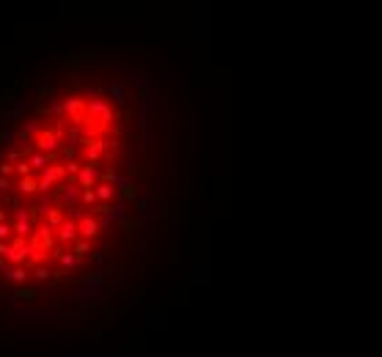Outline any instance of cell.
<instances>
[{"instance_id":"3","label":"cell","mask_w":382,"mask_h":357,"mask_svg":"<svg viewBox=\"0 0 382 357\" xmlns=\"http://www.w3.org/2000/svg\"><path fill=\"white\" fill-rule=\"evenodd\" d=\"M63 179H66V165H61V162H52L50 168L42 170V176H39V190H42L44 195H47L50 190L55 187V184H61Z\"/></svg>"},{"instance_id":"34","label":"cell","mask_w":382,"mask_h":357,"mask_svg":"<svg viewBox=\"0 0 382 357\" xmlns=\"http://www.w3.org/2000/svg\"><path fill=\"white\" fill-rule=\"evenodd\" d=\"M14 140V132H0V143H11Z\"/></svg>"},{"instance_id":"13","label":"cell","mask_w":382,"mask_h":357,"mask_svg":"<svg viewBox=\"0 0 382 357\" xmlns=\"http://www.w3.org/2000/svg\"><path fill=\"white\" fill-rule=\"evenodd\" d=\"M17 192H22V195H33V192H39V179H33V176L20 179V182H17Z\"/></svg>"},{"instance_id":"17","label":"cell","mask_w":382,"mask_h":357,"mask_svg":"<svg viewBox=\"0 0 382 357\" xmlns=\"http://www.w3.org/2000/svg\"><path fill=\"white\" fill-rule=\"evenodd\" d=\"M61 266H63V272H69V269H75L77 264H80V259H77L75 253H61Z\"/></svg>"},{"instance_id":"14","label":"cell","mask_w":382,"mask_h":357,"mask_svg":"<svg viewBox=\"0 0 382 357\" xmlns=\"http://www.w3.org/2000/svg\"><path fill=\"white\" fill-rule=\"evenodd\" d=\"M94 192H97V201H99V203H110L113 195H116L113 184H104V182H99L97 187H94Z\"/></svg>"},{"instance_id":"24","label":"cell","mask_w":382,"mask_h":357,"mask_svg":"<svg viewBox=\"0 0 382 357\" xmlns=\"http://www.w3.org/2000/svg\"><path fill=\"white\" fill-rule=\"evenodd\" d=\"M14 173H20V179H25V176L33 173V168H30L28 160H22V162H17V165H14Z\"/></svg>"},{"instance_id":"8","label":"cell","mask_w":382,"mask_h":357,"mask_svg":"<svg viewBox=\"0 0 382 357\" xmlns=\"http://www.w3.org/2000/svg\"><path fill=\"white\" fill-rule=\"evenodd\" d=\"M104 151H107V140H104V138L85 140V160H88V165H97V162L102 160Z\"/></svg>"},{"instance_id":"28","label":"cell","mask_w":382,"mask_h":357,"mask_svg":"<svg viewBox=\"0 0 382 357\" xmlns=\"http://www.w3.org/2000/svg\"><path fill=\"white\" fill-rule=\"evenodd\" d=\"M149 116V105H146V91H140V124H146Z\"/></svg>"},{"instance_id":"33","label":"cell","mask_w":382,"mask_h":357,"mask_svg":"<svg viewBox=\"0 0 382 357\" xmlns=\"http://www.w3.org/2000/svg\"><path fill=\"white\" fill-rule=\"evenodd\" d=\"M11 190V184H8V179L6 176H0V192H8Z\"/></svg>"},{"instance_id":"7","label":"cell","mask_w":382,"mask_h":357,"mask_svg":"<svg viewBox=\"0 0 382 357\" xmlns=\"http://www.w3.org/2000/svg\"><path fill=\"white\" fill-rule=\"evenodd\" d=\"M99 182H102V173H99L97 165H83V170L77 173V184L83 190H94Z\"/></svg>"},{"instance_id":"36","label":"cell","mask_w":382,"mask_h":357,"mask_svg":"<svg viewBox=\"0 0 382 357\" xmlns=\"http://www.w3.org/2000/svg\"><path fill=\"white\" fill-rule=\"evenodd\" d=\"M113 316H116V310H113V308H104V322H110Z\"/></svg>"},{"instance_id":"35","label":"cell","mask_w":382,"mask_h":357,"mask_svg":"<svg viewBox=\"0 0 382 357\" xmlns=\"http://www.w3.org/2000/svg\"><path fill=\"white\" fill-rule=\"evenodd\" d=\"M143 253H146V245H135V259H140Z\"/></svg>"},{"instance_id":"26","label":"cell","mask_w":382,"mask_h":357,"mask_svg":"<svg viewBox=\"0 0 382 357\" xmlns=\"http://www.w3.org/2000/svg\"><path fill=\"white\" fill-rule=\"evenodd\" d=\"M6 239H14V225L0 223V242H6Z\"/></svg>"},{"instance_id":"37","label":"cell","mask_w":382,"mask_h":357,"mask_svg":"<svg viewBox=\"0 0 382 357\" xmlns=\"http://www.w3.org/2000/svg\"><path fill=\"white\" fill-rule=\"evenodd\" d=\"M8 247H11V245H8V242H0V256H3V259H6V253H8Z\"/></svg>"},{"instance_id":"23","label":"cell","mask_w":382,"mask_h":357,"mask_svg":"<svg viewBox=\"0 0 382 357\" xmlns=\"http://www.w3.org/2000/svg\"><path fill=\"white\" fill-rule=\"evenodd\" d=\"M80 203H83V206H91V209H94V206H97V192H94V190H83V198H80Z\"/></svg>"},{"instance_id":"20","label":"cell","mask_w":382,"mask_h":357,"mask_svg":"<svg viewBox=\"0 0 382 357\" xmlns=\"http://www.w3.org/2000/svg\"><path fill=\"white\" fill-rule=\"evenodd\" d=\"M107 94H110V99L113 102H116V105H124V85H110V88H107Z\"/></svg>"},{"instance_id":"2","label":"cell","mask_w":382,"mask_h":357,"mask_svg":"<svg viewBox=\"0 0 382 357\" xmlns=\"http://www.w3.org/2000/svg\"><path fill=\"white\" fill-rule=\"evenodd\" d=\"M55 231L50 228L47 223H42V225H36V231L30 234V247L33 250H44V253H52L55 250Z\"/></svg>"},{"instance_id":"5","label":"cell","mask_w":382,"mask_h":357,"mask_svg":"<svg viewBox=\"0 0 382 357\" xmlns=\"http://www.w3.org/2000/svg\"><path fill=\"white\" fill-rule=\"evenodd\" d=\"M72 220H77V231H80V239H94V237H99V220L94 217V214H83V212H77Z\"/></svg>"},{"instance_id":"38","label":"cell","mask_w":382,"mask_h":357,"mask_svg":"<svg viewBox=\"0 0 382 357\" xmlns=\"http://www.w3.org/2000/svg\"><path fill=\"white\" fill-rule=\"evenodd\" d=\"M0 269H3V272H6V269H8V261L3 259V256H0Z\"/></svg>"},{"instance_id":"10","label":"cell","mask_w":382,"mask_h":357,"mask_svg":"<svg viewBox=\"0 0 382 357\" xmlns=\"http://www.w3.org/2000/svg\"><path fill=\"white\" fill-rule=\"evenodd\" d=\"M55 237H58V242H77L80 239V231H77V220H66V223L61 225L55 231Z\"/></svg>"},{"instance_id":"4","label":"cell","mask_w":382,"mask_h":357,"mask_svg":"<svg viewBox=\"0 0 382 357\" xmlns=\"http://www.w3.org/2000/svg\"><path fill=\"white\" fill-rule=\"evenodd\" d=\"M33 146L42 151V154H58V148H61V138L55 135V129H42V132L33 138Z\"/></svg>"},{"instance_id":"32","label":"cell","mask_w":382,"mask_h":357,"mask_svg":"<svg viewBox=\"0 0 382 357\" xmlns=\"http://www.w3.org/2000/svg\"><path fill=\"white\" fill-rule=\"evenodd\" d=\"M91 259H94V264H102V261H104V250H94V253H91Z\"/></svg>"},{"instance_id":"15","label":"cell","mask_w":382,"mask_h":357,"mask_svg":"<svg viewBox=\"0 0 382 357\" xmlns=\"http://www.w3.org/2000/svg\"><path fill=\"white\" fill-rule=\"evenodd\" d=\"M3 275H6V280H11V283H20V286H25V280H28L25 266H8Z\"/></svg>"},{"instance_id":"6","label":"cell","mask_w":382,"mask_h":357,"mask_svg":"<svg viewBox=\"0 0 382 357\" xmlns=\"http://www.w3.org/2000/svg\"><path fill=\"white\" fill-rule=\"evenodd\" d=\"M102 286H104V278H102V272H88V275H83V280H80V286H77V294H83V297H97L99 291H102Z\"/></svg>"},{"instance_id":"25","label":"cell","mask_w":382,"mask_h":357,"mask_svg":"<svg viewBox=\"0 0 382 357\" xmlns=\"http://www.w3.org/2000/svg\"><path fill=\"white\" fill-rule=\"evenodd\" d=\"M14 297H20V300H25V302H33L36 297H39V291H36V288H25V286H22Z\"/></svg>"},{"instance_id":"22","label":"cell","mask_w":382,"mask_h":357,"mask_svg":"<svg viewBox=\"0 0 382 357\" xmlns=\"http://www.w3.org/2000/svg\"><path fill=\"white\" fill-rule=\"evenodd\" d=\"M14 220L17 223H30V220H33V212L22 209V206H14Z\"/></svg>"},{"instance_id":"39","label":"cell","mask_w":382,"mask_h":357,"mask_svg":"<svg viewBox=\"0 0 382 357\" xmlns=\"http://www.w3.org/2000/svg\"><path fill=\"white\" fill-rule=\"evenodd\" d=\"M6 217H8V214H6V209H0V223H6Z\"/></svg>"},{"instance_id":"31","label":"cell","mask_w":382,"mask_h":357,"mask_svg":"<svg viewBox=\"0 0 382 357\" xmlns=\"http://www.w3.org/2000/svg\"><path fill=\"white\" fill-rule=\"evenodd\" d=\"M135 195H138V192H135V184H129V187H127L124 192H121V198H127V201H132Z\"/></svg>"},{"instance_id":"12","label":"cell","mask_w":382,"mask_h":357,"mask_svg":"<svg viewBox=\"0 0 382 357\" xmlns=\"http://www.w3.org/2000/svg\"><path fill=\"white\" fill-rule=\"evenodd\" d=\"M52 160H55L52 154H42V151H33V154L28 157V162H30V168H33V170L50 168V165H52Z\"/></svg>"},{"instance_id":"1","label":"cell","mask_w":382,"mask_h":357,"mask_svg":"<svg viewBox=\"0 0 382 357\" xmlns=\"http://www.w3.org/2000/svg\"><path fill=\"white\" fill-rule=\"evenodd\" d=\"M63 119L72 121V126H85V121H88V99L77 96V94L63 96Z\"/></svg>"},{"instance_id":"29","label":"cell","mask_w":382,"mask_h":357,"mask_svg":"<svg viewBox=\"0 0 382 357\" xmlns=\"http://www.w3.org/2000/svg\"><path fill=\"white\" fill-rule=\"evenodd\" d=\"M138 212H140V217H146V214H149V201H146V195H138Z\"/></svg>"},{"instance_id":"19","label":"cell","mask_w":382,"mask_h":357,"mask_svg":"<svg viewBox=\"0 0 382 357\" xmlns=\"http://www.w3.org/2000/svg\"><path fill=\"white\" fill-rule=\"evenodd\" d=\"M72 253H75L77 259H80V256H85V253H94V250H91V242H88V239H77L75 247H72Z\"/></svg>"},{"instance_id":"30","label":"cell","mask_w":382,"mask_h":357,"mask_svg":"<svg viewBox=\"0 0 382 357\" xmlns=\"http://www.w3.org/2000/svg\"><path fill=\"white\" fill-rule=\"evenodd\" d=\"M14 173V165L11 162H0V176H11Z\"/></svg>"},{"instance_id":"9","label":"cell","mask_w":382,"mask_h":357,"mask_svg":"<svg viewBox=\"0 0 382 357\" xmlns=\"http://www.w3.org/2000/svg\"><path fill=\"white\" fill-rule=\"evenodd\" d=\"M80 184H77V179H69V184H63V206L66 209H75V206H80V198H83V192H80Z\"/></svg>"},{"instance_id":"16","label":"cell","mask_w":382,"mask_h":357,"mask_svg":"<svg viewBox=\"0 0 382 357\" xmlns=\"http://www.w3.org/2000/svg\"><path fill=\"white\" fill-rule=\"evenodd\" d=\"M107 217H110V223H113V220H116V223H124V220H127V206H124V203H116V206H110Z\"/></svg>"},{"instance_id":"21","label":"cell","mask_w":382,"mask_h":357,"mask_svg":"<svg viewBox=\"0 0 382 357\" xmlns=\"http://www.w3.org/2000/svg\"><path fill=\"white\" fill-rule=\"evenodd\" d=\"M33 234V223H14V237H25L28 239Z\"/></svg>"},{"instance_id":"27","label":"cell","mask_w":382,"mask_h":357,"mask_svg":"<svg viewBox=\"0 0 382 357\" xmlns=\"http://www.w3.org/2000/svg\"><path fill=\"white\" fill-rule=\"evenodd\" d=\"M33 278L36 280H50V278H52V272H50L47 266H33Z\"/></svg>"},{"instance_id":"18","label":"cell","mask_w":382,"mask_h":357,"mask_svg":"<svg viewBox=\"0 0 382 357\" xmlns=\"http://www.w3.org/2000/svg\"><path fill=\"white\" fill-rule=\"evenodd\" d=\"M28 110V99L25 96H20L14 102V105H11V110H8V116H11V119H17V116H22V113Z\"/></svg>"},{"instance_id":"11","label":"cell","mask_w":382,"mask_h":357,"mask_svg":"<svg viewBox=\"0 0 382 357\" xmlns=\"http://www.w3.org/2000/svg\"><path fill=\"white\" fill-rule=\"evenodd\" d=\"M44 214H47V220H44V223H47L52 231H58V228L66 223V217H63V206H50Z\"/></svg>"}]
</instances>
